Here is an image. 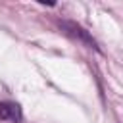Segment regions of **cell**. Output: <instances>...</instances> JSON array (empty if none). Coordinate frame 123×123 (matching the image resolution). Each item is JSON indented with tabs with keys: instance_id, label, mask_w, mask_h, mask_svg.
Wrapping results in <instances>:
<instances>
[{
	"instance_id": "1",
	"label": "cell",
	"mask_w": 123,
	"mask_h": 123,
	"mask_svg": "<svg viewBox=\"0 0 123 123\" xmlns=\"http://www.w3.org/2000/svg\"><path fill=\"white\" fill-rule=\"evenodd\" d=\"M60 29H62L63 35H67L69 38L77 40L79 44H83V46H86V48H94V50H98L96 40H94V38L90 37V33L85 31L79 23H75V21H60Z\"/></svg>"
},
{
	"instance_id": "2",
	"label": "cell",
	"mask_w": 123,
	"mask_h": 123,
	"mask_svg": "<svg viewBox=\"0 0 123 123\" xmlns=\"http://www.w3.org/2000/svg\"><path fill=\"white\" fill-rule=\"evenodd\" d=\"M21 117V110L13 102H0V119L6 121H17Z\"/></svg>"
}]
</instances>
